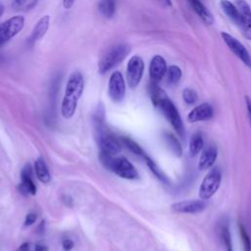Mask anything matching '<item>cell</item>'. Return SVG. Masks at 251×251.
Returning <instances> with one entry per match:
<instances>
[{
  "label": "cell",
  "mask_w": 251,
  "mask_h": 251,
  "mask_svg": "<svg viewBox=\"0 0 251 251\" xmlns=\"http://www.w3.org/2000/svg\"><path fill=\"white\" fill-rule=\"evenodd\" d=\"M34 251H48V248H47V246H45V245L37 244V245H35Z\"/></svg>",
  "instance_id": "cell-37"
},
{
  "label": "cell",
  "mask_w": 251,
  "mask_h": 251,
  "mask_svg": "<svg viewBox=\"0 0 251 251\" xmlns=\"http://www.w3.org/2000/svg\"><path fill=\"white\" fill-rule=\"evenodd\" d=\"M221 36L230 52L235 55L247 68L251 70V55L245 48V46L238 39H236L227 32H222Z\"/></svg>",
  "instance_id": "cell-7"
},
{
  "label": "cell",
  "mask_w": 251,
  "mask_h": 251,
  "mask_svg": "<svg viewBox=\"0 0 251 251\" xmlns=\"http://www.w3.org/2000/svg\"><path fill=\"white\" fill-rule=\"evenodd\" d=\"M181 75H182L181 69L178 66L172 65L168 68L167 73H166L167 82L171 85L176 84L179 81V79L181 78Z\"/></svg>",
  "instance_id": "cell-25"
},
{
  "label": "cell",
  "mask_w": 251,
  "mask_h": 251,
  "mask_svg": "<svg viewBox=\"0 0 251 251\" xmlns=\"http://www.w3.org/2000/svg\"><path fill=\"white\" fill-rule=\"evenodd\" d=\"M160 4H162L164 7H171L172 1L171 0H157Z\"/></svg>",
  "instance_id": "cell-38"
},
{
  "label": "cell",
  "mask_w": 251,
  "mask_h": 251,
  "mask_svg": "<svg viewBox=\"0 0 251 251\" xmlns=\"http://www.w3.org/2000/svg\"><path fill=\"white\" fill-rule=\"evenodd\" d=\"M38 0H13L12 7L16 11L26 12L34 8L37 4Z\"/></svg>",
  "instance_id": "cell-28"
},
{
  "label": "cell",
  "mask_w": 251,
  "mask_h": 251,
  "mask_svg": "<svg viewBox=\"0 0 251 251\" xmlns=\"http://www.w3.org/2000/svg\"><path fill=\"white\" fill-rule=\"evenodd\" d=\"M94 125L95 137L97 140V144L100 148V151L111 155H116L120 153L122 150L121 142L103 125V121L95 119Z\"/></svg>",
  "instance_id": "cell-3"
},
{
  "label": "cell",
  "mask_w": 251,
  "mask_h": 251,
  "mask_svg": "<svg viewBox=\"0 0 251 251\" xmlns=\"http://www.w3.org/2000/svg\"><path fill=\"white\" fill-rule=\"evenodd\" d=\"M218 157V149L215 145H209L207 147H205L202 152L201 155L199 157V161H198V168L199 170H208L211 169Z\"/></svg>",
  "instance_id": "cell-17"
},
{
  "label": "cell",
  "mask_w": 251,
  "mask_h": 251,
  "mask_svg": "<svg viewBox=\"0 0 251 251\" xmlns=\"http://www.w3.org/2000/svg\"><path fill=\"white\" fill-rule=\"evenodd\" d=\"M34 171L36 177L42 183H48L51 180L49 170L42 158H38L34 163Z\"/></svg>",
  "instance_id": "cell-20"
},
{
  "label": "cell",
  "mask_w": 251,
  "mask_h": 251,
  "mask_svg": "<svg viewBox=\"0 0 251 251\" xmlns=\"http://www.w3.org/2000/svg\"><path fill=\"white\" fill-rule=\"evenodd\" d=\"M19 190L24 195L36 193V185L32 179V170L30 165L27 164L21 172V183L19 185Z\"/></svg>",
  "instance_id": "cell-15"
},
{
  "label": "cell",
  "mask_w": 251,
  "mask_h": 251,
  "mask_svg": "<svg viewBox=\"0 0 251 251\" xmlns=\"http://www.w3.org/2000/svg\"><path fill=\"white\" fill-rule=\"evenodd\" d=\"M62 247L64 251H71L74 248V242L71 239H64L62 241Z\"/></svg>",
  "instance_id": "cell-33"
},
{
  "label": "cell",
  "mask_w": 251,
  "mask_h": 251,
  "mask_svg": "<svg viewBox=\"0 0 251 251\" xmlns=\"http://www.w3.org/2000/svg\"><path fill=\"white\" fill-rule=\"evenodd\" d=\"M220 6L226 16L228 17L234 25L239 26V13L235 4L228 0H221Z\"/></svg>",
  "instance_id": "cell-19"
},
{
  "label": "cell",
  "mask_w": 251,
  "mask_h": 251,
  "mask_svg": "<svg viewBox=\"0 0 251 251\" xmlns=\"http://www.w3.org/2000/svg\"><path fill=\"white\" fill-rule=\"evenodd\" d=\"M204 147L203 135L200 132H195L191 135L188 144V150L191 157L196 156Z\"/></svg>",
  "instance_id": "cell-21"
},
{
  "label": "cell",
  "mask_w": 251,
  "mask_h": 251,
  "mask_svg": "<svg viewBox=\"0 0 251 251\" xmlns=\"http://www.w3.org/2000/svg\"><path fill=\"white\" fill-rule=\"evenodd\" d=\"M239 13V28L242 35L251 40V7L246 0H234L233 2Z\"/></svg>",
  "instance_id": "cell-9"
},
{
  "label": "cell",
  "mask_w": 251,
  "mask_h": 251,
  "mask_svg": "<svg viewBox=\"0 0 251 251\" xmlns=\"http://www.w3.org/2000/svg\"><path fill=\"white\" fill-rule=\"evenodd\" d=\"M49 25H50V17L48 15L41 17L37 21L35 25L33 26L31 33L28 37L27 43L30 46H32L34 43H36L38 40H40L46 34V32L49 28Z\"/></svg>",
  "instance_id": "cell-16"
},
{
  "label": "cell",
  "mask_w": 251,
  "mask_h": 251,
  "mask_svg": "<svg viewBox=\"0 0 251 251\" xmlns=\"http://www.w3.org/2000/svg\"><path fill=\"white\" fill-rule=\"evenodd\" d=\"M99 159L100 162L102 163V165L109 171L112 172V168H113V164L115 161V158L113 157V155L105 153V152H101L99 153Z\"/></svg>",
  "instance_id": "cell-31"
},
{
  "label": "cell",
  "mask_w": 251,
  "mask_h": 251,
  "mask_svg": "<svg viewBox=\"0 0 251 251\" xmlns=\"http://www.w3.org/2000/svg\"><path fill=\"white\" fill-rule=\"evenodd\" d=\"M164 139H165L167 146L172 151V153L176 157H181L182 148H181V145H180L178 139L171 132H165Z\"/></svg>",
  "instance_id": "cell-22"
},
{
  "label": "cell",
  "mask_w": 251,
  "mask_h": 251,
  "mask_svg": "<svg viewBox=\"0 0 251 251\" xmlns=\"http://www.w3.org/2000/svg\"><path fill=\"white\" fill-rule=\"evenodd\" d=\"M144 160H145V162H146L148 168L150 169V171L153 173V175H154L159 180H161V181L164 182V183H169V179H168L167 176L162 172V170L157 166V164H156L148 155L144 158Z\"/></svg>",
  "instance_id": "cell-27"
},
{
  "label": "cell",
  "mask_w": 251,
  "mask_h": 251,
  "mask_svg": "<svg viewBox=\"0 0 251 251\" xmlns=\"http://www.w3.org/2000/svg\"><path fill=\"white\" fill-rule=\"evenodd\" d=\"M75 2V0H63V6L65 9H71Z\"/></svg>",
  "instance_id": "cell-35"
},
{
  "label": "cell",
  "mask_w": 251,
  "mask_h": 251,
  "mask_svg": "<svg viewBox=\"0 0 251 251\" xmlns=\"http://www.w3.org/2000/svg\"><path fill=\"white\" fill-rule=\"evenodd\" d=\"M98 11L107 19L113 18L116 12V0H100L98 3Z\"/></svg>",
  "instance_id": "cell-23"
},
{
  "label": "cell",
  "mask_w": 251,
  "mask_h": 251,
  "mask_svg": "<svg viewBox=\"0 0 251 251\" xmlns=\"http://www.w3.org/2000/svg\"><path fill=\"white\" fill-rule=\"evenodd\" d=\"M197 93L194 89L192 88H184L183 91H182V99L183 101L188 104V105H191V104H194L196 101H197Z\"/></svg>",
  "instance_id": "cell-30"
},
{
  "label": "cell",
  "mask_w": 251,
  "mask_h": 251,
  "mask_svg": "<svg viewBox=\"0 0 251 251\" xmlns=\"http://www.w3.org/2000/svg\"><path fill=\"white\" fill-rule=\"evenodd\" d=\"M156 107L159 108L163 112L164 116L170 122V124L174 127L176 134L180 138H184V136H185V127H184L182 119H181L176 107L171 101V99L168 97L167 94L159 101V103L157 104Z\"/></svg>",
  "instance_id": "cell-4"
},
{
  "label": "cell",
  "mask_w": 251,
  "mask_h": 251,
  "mask_svg": "<svg viewBox=\"0 0 251 251\" xmlns=\"http://www.w3.org/2000/svg\"><path fill=\"white\" fill-rule=\"evenodd\" d=\"M83 88L84 79L81 73H72V75L69 76L61 104V113L64 118L70 119L75 115L77 102L82 95Z\"/></svg>",
  "instance_id": "cell-1"
},
{
  "label": "cell",
  "mask_w": 251,
  "mask_h": 251,
  "mask_svg": "<svg viewBox=\"0 0 251 251\" xmlns=\"http://www.w3.org/2000/svg\"><path fill=\"white\" fill-rule=\"evenodd\" d=\"M112 172L126 179L138 178V173L135 170L134 166L125 157L115 158Z\"/></svg>",
  "instance_id": "cell-12"
},
{
  "label": "cell",
  "mask_w": 251,
  "mask_h": 251,
  "mask_svg": "<svg viewBox=\"0 0 251 251\" xmlns=\"http://www.w3.org/2000/svg\"><path fill=\"white\" fill-rule=\"evenodd\" d=\"M206 203L204 200H183L171 205V210L177 214H198L204 211Z\"/></svg>",
  "instance_id": "cell-11"
},
{
  "label": "cell",
  "mask_w": 251,
  "mask_h": 251,
  "mask_svg": "<svg viewBox=\"0 0 251 251\" xmlns=\"http://www.w3.org/2000/svg\"><path fill=\"white\" fill-rule=\"evenodd\" d=\"M17 251H29V243L24 242L20 247L17 249Z\"/></svg>",
  "instance_id": "cell-36"
},
{
  "label": "cell",
  "mask_w": 251,
  "mask_h": 251,
  "mask_svg": "<svg viewBox=\"0 0 251 251\" xmlns=\"http://www.w3.org/2000/svg\"><path fill=\"white\" fill-rule=\"evenodd\" d=\"M25 25L23 16H14L0 24V46L15 37L22 31Z\"/></svg>",
  "instance_id": "cell-6"
},
{
  "label": "cell",
  "mask_w": 251,
  "mask_h": 251,
  "mask_svg": "<svg viewBox=\"0 0 251 251\" xmlns=\"http://www.w3.org/2000/svg\"><path fill=\"white\" fill-rule=\"evenodd\" d=\"M130 46L126 43H118L106 50L98 62V73L105 75L122 63L129 54Z\"/></svg>",
  "instance_id": "cell-2"
},
{
  "label": "cell",
  "mask_w": 251,
  "mask_h": 251,
  "mask_svg": "<svg viewBox=\"0 0 251 251\" xmlns=\"http://www.w3.org/2000/svg\"><path fill=\"white\" fill-rule=\"evenodd\" d=\"M219 236L222 241V244L226 251H233L232 248V241H231V235L229 231V227L226 224H222L220 226L219 229Z\"/></svg>",
  "instance_id": "cell-24"
},
{
  "label": "cell",
  "mask_w": 251,
  "mask_h": 251,
  "mask_svg": "<svg viewBox=\"0 0 251 251\" xmlns=\"http://www.w3.org/2000/svg\"><path fill=\"white\" fill-rule=\"evenodd\" d=\"M167 64L166 60L161 55H155L149 65V75L152 82L158 83L167 73Z\"/></svg>",
  "instance_id": "cell-13"
},
{
  "label": "cell",
  "mask_w": 251,
  "mask_h": 251,
  "mask_svg": "<svg viewBox=\"0 0 251 251\" xmlns=\"http://www.w3.org/2000/svg\"><path fill=\"white\" fill-rule=\"evenodd\" d=\"M36 221V215L33 213H29L25 216V226H29L32 224H34V222Z\"/></svg>",
  "instance_id": "cell-32"
},
{
  "label": "cell",
  "mask_w": 251,
  "mask_h": 251,
  "mask_svg": "<svg viewBox=\"0 0 251 251\" xmlns=\"http://www.w3.org/2000/svg\"><path fill=\"white\" fill-rule=\"evenodd\" d=\"M222 183V172L218 167L212 168L201 181L199 186V197L206 201L212 198Z\"/></svg>",
  "instance_id": "cell-5"
},
{
  "label": "cell",
  "mask_w": 251,
  "mask_h": 251,
  "mask_svg": "<svg viewBox=\"0 0 251 251\" xmlns=\"http://www.w3.org/2000/svg\"><path fill=\"white\" fill-rule=\"evenodd\" d=\"M4 6H2L1 4H0V17L3 15V13H4Z\"/></svg>",
  "instance_id": "cell-39"
},
{
  "label": "cell",
  "mask_w": 251,
  "mask_h": 251,
  "mask_svg": "<svg viewBox=\"0 0 251 251\" xmlns=\"http://www.w3.org/2000/svg\"><path fill=\"white\" fill-rule=\"evenodd\" d=\"M121 141H122V142L124 143V145H125L129 151H131L133 154L138 155V156L142 157L143 159L147 156V154L145 153V151H144L134 140H132L131 138L126 137V136H123V137L121 138Z\"/></svg>",
  "instance_id": "cell-26"
},
{
  "label": "cell",
  "mask_w": 251,
  "mask_h": 251,
  "mask_svg": "<svg viewBox=\"0 0 251 251\" xmlns=\"http://www.w3.org/2000/svg\"><path fill=\"white\" fill-rule=\"evenodd\" d=\"M144 73L143 59L138 56H132L126 65V81L130 88H135L141 81Z\"/></svg>",
  "instance_id": "cell-8"
},
{
  "label": "cell",
  "mask_w": 251,
  "mask_h": 251,
  "mask_svg": "<svg viewBox=\"0 0 251 251\" xmlns=\"http://www.w3.org/2000/svg\"><path fill=\"white\" fill-rule=\"evenodd\" d=\"M238 229L243 246V251H251V239L245 229V226L241 223L238 224Z\"/></svg>",
  "instance_id": "cell-29"
},
{
  "label": "cell",
  "mask_w": 251,
  "mask_h": 251,
  "mask_svg": "<svg viewBox=\"0 0 251 251\" xmlns=\"http://www.w3.org/2000/svg\"><path fill=\"white\" fill-rule=\"evenodd\" d=\"M108 94L112 101L121 102L126 95V82L121 72H114L108 83Z\"/></svg>",
  "instance_id": "cell-10"
},
{
  "label": "cell",
  "mask_w": 251,
  "mask_h": 251,
  "mask_svg": "<svg viewBox=\"0 0 251 251\" xmlns=\"http://www.w3.org/2000/svg\"><path fill=\"white\" fill-rule=\"evenodd\" d=\"M214 115V109L209 103H202L194 107L187 115V121L190 124L205 122L210 120Z\"/></svg>",
  "instance_id": "cell-14"
},
{
  "label": "cell",
  "mask_w": 251,
  "mask_h": 251,
  "mask_svg": "<svg viewBox=\"0 0 251 251\" xmlns=\"http://www.w3.org/2000/svg\"><path fill=\"white\" fill-rule=\"evenodd\" d=\"M245 104H246L247 114H248V118H249V122H250V126H251V99L248 96L245 97Z\"/></svg>",
  "instance_id": "cell-34"
},
{
  "label": "cell",
  "mask_w": 251,
  "mask_h": 251,
  "mask_svg": "<svg viewBox=\"0 0 251 251\" xmlns=\"http://www.w3.org/2000/svg\"><path fill=\"white\" fill-rule=\"evenodd\" d=\"M191 9L195 14L204 22L206 25H213L215 22L213 14L200 0H186Z\"/></svg>",
  "instance_id": "cell-18"
}]
</instances>
